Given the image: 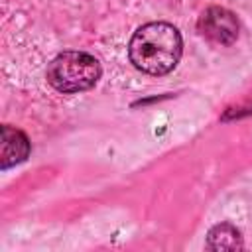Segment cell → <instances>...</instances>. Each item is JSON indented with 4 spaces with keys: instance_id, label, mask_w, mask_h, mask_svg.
I'll return each instance as SVG.
<instances>
[{
    "instance_id": "cell-1",
    "label": "cell",
    "mask_w": 252,
    "mask_h": 252,
    "mask_svg": "<svg viewBox=\"0 0 252 252\" xmlns=\"http://www.w3.org/2000/svg\"><path fill=\"white\" fill-rule=\"evenodd\" d=\"M183 53V39L175 26L150 22L140 26L128 43L130 63L148 75H167L175 69Z\"/></svg>"
},
{
    "instance_id": "cell-5",
    "label": "cell",
    "mask_w": 252,
    "mask_h": 252,
    "mask_svg": "<svg viewBox=\"0 0 252 252\" xmlns=\"http://www.w3.org/2000/svg\"><path fill=\"white\" fill-rule=\"evenodd\" d=\"M244 246L240 230L230 222H219L207 232L209 250H240Z\"/></svg>"
},
{
    "instance_id": "cell-2",
    "label": "cell",
    "mask_w": 252,
    "mask_h": 252,
    "mask_svg": "<svg viewBox=\"0 0 252 252\" xmlns=\"http://www.w3.org/2000/svg\"><path fill=\"white\" fill-rule=\"evenodd\" d=\"M100 63L85 51H63L55 55L45 71L47 83L63 94H75L93 89L100 79Z\"/></svg>"
},
{
    "instance_id": "cell-4",
    "label": "cell",
    "mask_w": 252,
    "mask_h": 252,
    "mask_svg": "<svg viewBox=\"0 0 252 252\" xmlns=\"http://www.w3.org/2000/svg\"><path fill=\"white\" fill-rule=\"evenodd\" d=\"M0 144H2V152H0L2 169H10V167L26 161V158L30 156L28 136L10 124L2 126V142Z\"/></svg>"
},
{
    "instance_id": "cell-3",
    "label": "cell",
    "mask_w": 252,
    "mask_h": 252,
    "mask_svg": "<svg viewBox=\"0 0 252 252\" xmlns=\"http://www.w3.org/2000/svg\"><path fill=\"white\" fill-rule=\"evenodd\" d=\"M197 30L199 33L209 39L211 43H217V45H232L238 37V20L236 16L222 8V6H209L199 22H197Z\"/></svg>"
}]
</instances>
